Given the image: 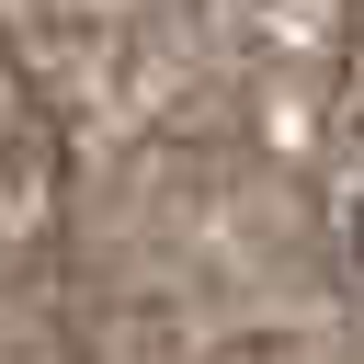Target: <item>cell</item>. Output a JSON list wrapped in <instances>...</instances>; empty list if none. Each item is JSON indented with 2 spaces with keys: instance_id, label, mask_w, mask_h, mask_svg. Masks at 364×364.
I'll list each match as a JSON object with an SVG mask.
<instances>
[{
  "instance_id": "1",
  "label": "cell",
  "mask_w": 364,
  "mask_h": 364,
  "mask_svg": "<svg viewBox=\"0 0 364 364\" xmlns=\"http://www.w3.org/2000/svg\"><path fill=\"white\" fill-rule=\"evenodd\" d=\"M353 262H364V193H353Z\"/></svg>"
}]
</instances>
